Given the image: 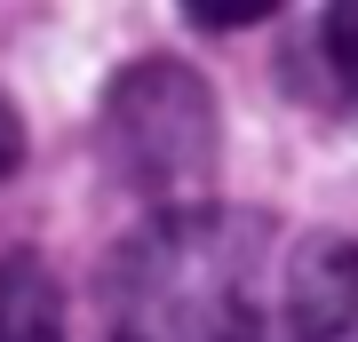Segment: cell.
<instances>
[{
	"mask_svg": "<svg viewBox=\"0 0 358 342\" xmlns=\"http://www.w3.org/2000/svg\"><path fill=\"white\" fill-rule=\"evenodd\" d=\"M112 342H255V223L143 215L103 271Z\"/></svg>",
	"mask_w": 358,
	"mask_h": 342,
	"instance_id": "obj_1",
	"label": "cell"
},
{
	"mask_svg": "<svg viewBox=\"0 0 358 342\" xmlns=\"http://www.w3.org/2000/svg\"><path fill=\"white\" fill-rule=\"evenodd\" d=\"M103 167L152 215H207L223 176V112L215 88L183 56H136L103 88Z\"/></svg>",
	"mask_w": 358,
	"mask_h": 342,
	"instance_id": "obj_2",
	"label": "cell"
},
{
	"mask_svg": "<svg viewBox=\"0 0 358 342\" xmlns=\"http://www.w3.org/2000/svg\"><path fill=\"white\" fill-rule=\"evenodd\" d=\"M287 334L294 342H358V239L310 231L287 255Z\"/></svg>",
	"mask_w": 358,
	"mask_h": 342,
	"instance_id": "obj_3",
	"label": "cell"
},
{
	"mask_svg": "<svg viewBox=\"0 0 358 342\" xmlns=\"http://www.w3.org/2000/svg\"><path fill=\"white\" fill-rule=\"evenodd\" d=\"M0 342H72L64 334V287L32 247L0 255Z\"/></svg>",
	"mask_w": 358,
	"mask_h": 342,
	"instance_id": "obj_4",
	"label": "cell"
},
{
	"mask_svg": "<svg viewBox=\"0 0 358 342\" xmlns=\"http://www.w3.org/2000/svg\"><path fill=\"white\" fill-rule=\"evenodd\" d=\"M319 48H327V64H334V88L358 104V8H327Z\"/></svg>",
	"mask_w": 358,
	"mask_h": 342,
	"instance_id": "obj_5",
	"label": "cell"
},
{
	"mask_svg": "<svg viewBox=\"0 0 358 342\" xmlns=\"http://www.w3.org/2000/svg\"><path fill=\"white\" fill-rule=\"evenodd\" d=\"M16 167H24V112L0 96V176H16Z\"/></svg>",
	"mask_w": 358,
	"mask_h": 342,
	"instance_id": "obj_6",
	"label": "cell"
},
{
	"mask_svg": "<svg viewBox=\"0 0 358 342\" xmlns=\"http://www.w3.org/2000/svg\"><path fill=\"white\" fill-rule=\"evenodd\" d=\"M263 8H271V0H223V8H215V0H199V8H192V24H255Z\"/></svg>",
	"mask_w": 358,
	"mask_h": 342,
	"instance_id": "obj_7",
	"label": "cell"
}]
</instances>
